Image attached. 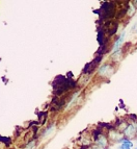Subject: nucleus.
<instances>
[{"mask_svg": "<svg viewBox=\"0 0 137 149\" xmlns=\"http://www.w3.org/2000/svg\"><path fill=\"white\" fill-rule=\"evenodd\" d=\"M135 132H136V128H135V126L133 124H130L127 126V128L125 129V134L127 136V137H132V136H134Z\"/></svg>", "mask_w": 137, "mask_h": 149, "instance_id": "obj_1", "label": "nucleus"}, {"mask_svg": "<svg viewBox=\"0 0 137 149\" xmlns=\"http://www.w3.org/2000/svg\"><path fill=\"white\" fill-rule=\"evenodd\" d=\"M120 142H123L122 146L120 147V149H131L133 147V143L129 140H120Z\"/></svg>", "mask_w": 137, "mask_h": 149, "instance_id": "obj_2", "label": "nucleus"}, {"mask_svg": "<svg viewBox=\"0 0 137 149\" xmlns=\"http://www.w3.org/2000/svg\"><path fill=\"white\" fill-rule=\"evenodd\" d=\"M125 32H123L122 33V36H120V38H118V40L115 42V45H114V47H113V52H115V51H117L118 50V48H120V44L123 43V41H124V39H125Z\"/></svg>", "mask_w": 137, "mask_h": 149, "instance_id": "obj_3", "label": "nucleus"}, {"mask_svg": "<svg viewBox=\"0 0 137 149\" xmlns=\"http://www.w3.org/2000/svg\"><path fill=\"white\" fill-rule=\"evenodd\" d=\"M96 140H97L98 145H100V146L103 147V148L107 145V140H106V138H105L104 136H100V137L97 138Z\"/></svg>", "mask_w": 137, "mask_h": 149, "instance_id": "obj_4", "label": "nucleus"}, {"mask_svg": "<svg viewBox=\"0 0 137 149\" xmlns=\"http://www.w3.org/2000/svg\"><path fill=\"white\" fill-rule=\"evenodd\" d=\"M110 70V66L109 65H105V66H103L101 69H100V71H99V73L101 75H104V74H109V71Z\"/></svg>", "mask_w": 137, "mask_h": 149, "instance_id": "obj_5", "label": "nucleus"}, {"mask_svg": "<svg viewBox=\"0 0 137 149\" xmlns=\"http://www.w3.org/2000/svg\"><path fill=\"white\" fill-rule=\"evenodd\" d=\"M34 144H35V141H34V140L30 141V143L26 144V147H25V149H32L33 146H34Z\"/></svg>", "mask_w": 137, "mask_h": 149, "instance_id": "obj_6", "label": "nucleus"}, {"mask_svg": "<svg viewBox=\"0 0 137 149\" xmlns=\"http://www.w3.org/2000/svg\"><path fill=\"white\" fill-rule=\"evenodd\" d=\"M39 117H40V123H44V121H45V118H46L45 113H41Z\"/></svg>", "mask_w": 137, "mask_h": 149, "instance_id": "obj_7", "label": "nucleus"}, {"mask_svg": "<svg viewBox=\"0 0 137 149\" xmlns=\"http://www.w3.org/2000/svg\"><path fill=\"white\" fill-rule=\"evenodd\" d=\"M53 127H54V126H53V125H51V126L48 127V128L45 130V132L43 134V136H47L48 134H50V132H51V130H52V129H53Z\"/></svg>", "mask_w": 137, "mask_h": 149, "instance_id": "obj_8", "label": "nucleus"}, {"mask_svg": "<svg viewBox=\"0 0 137 149\" xmlns=\"http://www.w3.org/2000/svg\"><path fill=\"white\" fill-rule=\"evenodd\" d=\"M136 149H137V148H136Z\"/></svg>", "mask_w": 137, "mask_h": 149, "instance_id": "obj_9", "label": "nucleus"}]
</instances>
